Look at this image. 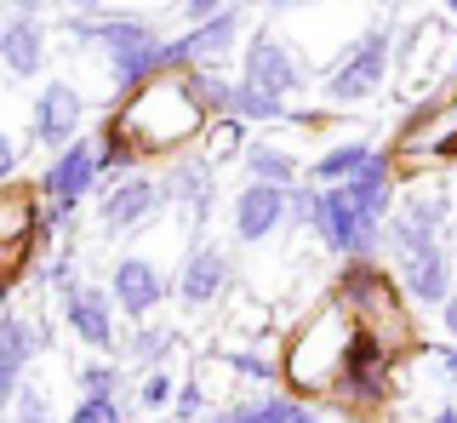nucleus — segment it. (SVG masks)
<instances>
[{"label": "nucleus", "instance_id": "a211bd4d", "mask_svg": "<svg viewBox=\"0 0 457 423\" xmlns=\"http://www.w3.org/2000/svg\"><path fill=\"white\" fill-rule=\"evenodd\" d=\"M63 320H69V332H75L86 349H120L109 286H86V280H80V286H69L63 292Z\"/></svg>", "mask_w": 457, "mask_h": 423}, {"label": "nucleus", "instance_id": "c756f323", "mask_svg": "<svg viewBox=\"0 0 457 423\" xmlns=\"http://www.w3.org/2000/svg\"><path fill=\"white\" fill-rule=\"evenodd\" d=\"M6 423H52V394L40 384H18V401H12Z\"/></svg>", "mask_w": 457, "mask_h": 423}, {"label": "nucleus", "instance_id": "9d476101", "mask_svg": "<svg viewBox=\"0 0 457 423\" xmlns=\"http://www.w3.org/2000/svg\"><path fill=\"white\" fill-rule=\"evenodd\" d=\"M240 29H246V12H240V0H235V6L212 12L206 23L171 35V40H166V63H171V69H218L228 52H235Z\"/></svg>", "mask_w": 457, "mask_h": 423}, {"label": "nucleus", "instance_id": "c03bdc74", "mask_svg": "<svg viewBox=\"0 0 457 423\" xmlns=\"http://www.w3.org/2000/svg\"><path fill=\"white\" fill-rule=\"evenodd\" d=\"M428 423H457V406H452V401L435 406V412H428Z\"/></svg>", "mask_w": 457, "mask_h": 423}, {"label": "nucleus", "instance_id": "ea45409f", "mask_svg": "<svg viewBox=\"0 0 457 423\" xmlns=\"http://www.w3.org/2000/svg\"><path fill=\"white\" fill-rule=\"evenodd\" d=\"M0 6H6V18H40L46 0H0Z\"/></svg>", "mask_w": 457, "mask_h": 423}, {"label": "nucleus", "instance_id": "412c9836", "mask_svg": "<svg viewBox=\"0 0 457 423\" xmlns=\"http://www.w3.org/2000/svg\"><path fill=\"white\" fill-rule=\"evenodd\" d=\"M46 69V23L40 18H6L0 23V75L29 80Z\"/></svg>", "mask_w": 457, "mask_h": 423}, {"label": "nucleus", "instance_id": "f704fd0d", "mask_svg": "<svg viewBox=\"0 0 457 423\" xmlns=\"http://www.w3.org/2000/svg\"><path fill=\"white\" fill-rule=\"evenodd\" d=\"M18 166H23V149L12 132H0V189H12L18 183Z\"/></svg>", "mask_w": 457, "mask_h": 423}, {"label": "nucleus", "instance_id": "9b49d317", "mask_svg": "<svg viewBox=\"0 0 457 423\" xmlns=\"http://www.w3.org/2000/svg\"><path fill=\"white\" fill-rule=\"evenodd\" d=\"M452 63V29L440 18H423L400 35V97H418L428 92V80L446 75Z\"/></svg>", "mask_w": 457, "mask_h": 423}, {"label": "nucleus", "instance_id": "7ed1b4c3", "mask_svg": "<svg viewBox=\"0 0 457 423\" xmlns=\"http://www.w3.org/2000/svg\"><path fill=\"white\" fill-rule=\"evenodd\" d=\"M63 35L75 46H92L104 52L109 63V87L114 92H137L143 80L154 75H178L166 63V35H154L149 18H120V12H104V18H63Z\"/></svg>", "mask_w": 457, "mask_h": 423}, {"label": "nucleus", "instance_id": "7c9ffc66", "mask_svg": "<svg viewBox=\"0 0 457 423\" xmlns=\"http://www.w3.org/2000/svg\"><path fill=\"white\" fill-rule=\"evenodd\" d=\"M171 394H178L171 372H166V366H154V372L137 384V406H143V412H161V406H171Z\"/></svg>", "mask_w": 457, "mask_h": 423}, {"label": "nucleus", "instance_id": "6e6552de", "mask_svg": "<svg viewBox=\"0 0 457 423\" xmlns=\"http://www.w3.org/2000/svg\"><path fill=\"white\" fill-rule=\"evenodd\" d=\"M314 235H320L326 252H337V258H349V263H378L383 258V223L361 218L343 189H314Z\"/></svg>", "mask_w": 457, "mask_h": 423}, {"label": "nucleus", "instance_id": "473e14b6", "mask_svg": "<svg viewBox=\"0 0 457 423\" xmlns=\"http://www.w3.org/2000/svg\"><path fill=\"white\" fill-rule=\"evenodd\" d=\"M40 280H46L52 292H69V286H80V270H75V252H52V263H40Z\"/></svg>", "mask_w": 457, "mask_h": 423}, {"label": "nucleus", "instance_id": "4468645a", "mask_svg": "<svg viewBox=\"0 0 457 423\" xmlns=\"http://www.w3.org/2000/svg\"><path fill=\"white\" fill-rule=\"evenodd\" d=\"M228 275H235V263H228V246L218 241H195L183 252L178 263V280H171V292H178L183 309H212L228 292Z\"/></svg>", "mask_w": 457, "mask_h": 423}, {"label": "nucleus", "instance_id": "c9c22d12", "mask_svg": "<svg viewBox=\"0 0 457 423\" xmlns=\"http://www.w3.org/2000/svg\"><path fill=\"white\" fill-rule=\"evenodd\" d=\"M286 223L314 229V183H297V189H292V218H286Z\"/></svg>", "mask_w": 457, "mask_h": 423}, {"label": "nucleus", "instance_id": "f257e3e1", "mask_svg": "<svg viewBox=\"0 0 457 423\" xmlns=\"http://www.w3.org/2000/svg\"><path fill=\"white\" fill-rule=\"evenodd\" d=\"M206 120L212 115L200 109V97L189 92V80L178 69V75H154L137 92H126L104 126L132 144L137 161H178V154H189L200 144Z\"/></svg>", "mask_w": 457, "mask_h": 423}, {"label": "nucleus", "instance_id": "ddd939ff", "mask_svg": "<svg viewBox=\"0 0 457 423\" xmlns=\"http://www.w3.org/2000/svg\"><path fill=\"white\" fill-rule=\"evenodd\" d=\"M166 206V189L161 178L149 172H132L120 183H109L104 201H97V229L104 235H126V229H143V223H154V212Z\"/></svg>", "mask_w": 457, "mask_h": 423}, {"label": "nucleus", "instance_id": "1a4fd4ad", "mask_svg": "<svg viewBox=\"0 0 457 423\" xmlns=\"http://www.w3.org/2000/svg\"><path fill=\"white\" fill-rule=\"evenodd\" d=\"M240 80H246V87H257V92H269V97H280V104H292V97L309 87V63L297 58L292 40H280L275 29H263V35L246 40Z\"/></svg>", "mask_w": 457, "mask_h": 423}, {"label": "nucleus", "instance_id": "72a5a7b5", "mask_svg": "<svg viewBox=\"0 0 457 423\" xmlns=\"http://www.w3.org/2000/svg\"><path fill=\"white\" fill-rule=\"evenodd\" d=\"M69 423H126V406L120 401H80Z\"/></svg>", "mask_w": 457, "mask_h": 423}, {"label": "nucleus", "instance_id": "bb28decb", "mask_svg": "<svg viewBox=\"0 0 457 423\" xmlns=\"http://www.w3.org/2000/svg\"><path fill=\"white\" fill-rule=\"evenodd\" d=\"M171 344H178V337H171V327H149V320H137L132 337H126L120 349H126V361H132V366H149V372H154V366L171 355Z\"/></svg>", "mask_w": 457, "mask_h": 423}, {"label": "nucleus", "instance_id": "b1692460", "mask_svg": "<svg viewBox=\"0 0 457 423\" xmlns=\"http://www.w3.org/2000/svg\"><path fill=\"white\" fill-rule=\"evenodd\" d=\"M378 154V144H366V137H349V144H332L320 149V161L309 166V183L314 189H343L354 172H366V161Z\"/></svg>", "mask_w": 457, "mask_h": 423}, {"label": "nucleus", "instance_id": "09e8293b", "mask_svg": "<svg viewBox=\"0 0 457 423\" xmlns=\"http://www.w3.org/2000/svg\"><path fill=\"white\" fill-rule=\"evenodd\" d=\"M440 6H446V12H452V18H457V0H440Z\"/></svg>", "mask_w": 457, "mask_h": 423}, {"label": "nucleus", "instance_id": "f8f14e48", "mask_svg": "<svg viewBox=\"0 0 457 423\" xmlns=\"http://www.w3.org/2000/svg\"><path fill=\"white\" fill-rule=\"evenodd\" d=\"M292 218V189H269V183H246V189L228 201V229L240 246H263L275 241Z\"/></svg>", "mask_w": 457, "mask_h": 423}, {"label": "nucleus", "instance_id": "0eeeda50", "mask_svg": "<svg viewBox=\"0 0 457 423\" xmlns=\"http://www.w3.org/2000/svg\"><path fill=\"white\" fill-rule=\"evenodd\" d=\"M452 229V195L446 189H406L395 195V212L383 218V252L406 258L423 246H446Z\"/></svg>", "mask_w": 457, "mask_h": 423}, {"label": "nucleus", "instance_id": "4be33fe9", "mask_svg": "<svg viewBox=\"0 0 457 423\" xmlns=\"http://www.w3.org/2000/svg\"><path fill=\"white\" fill-rule=\"evenodd\" d=\"M343 195H349V206L361 212V218L371 223H383L395 212V195H400V178H395V166H389V154H371L366 161V172H354L349 183H343Z\"/></svg>", "mask_w": 457, "mask_h": 423}, {"label": "nucleus", "instance_id": "a19ab883", "mask_svg": "<svg viewBox=\"0 0 457 423\" xmlns=\"http://www.w3.org/2000/svg\"><path fill=\"white\" fill-rule=\"evenodd\" d=\"M69 18H104V0H63Z\"/></svg>", "mask_w": 457, "mask_h": 423}, {"label": "nucleus", "instance_id": "e433bc0d", "mask_svg": "<svg viewBox=\"0 0 457 423\" xmlns=\"http://www.w3.org/2000/svg\"><path fill=\"white\" fill-rule=\"evenodd\" d=\"M223 6H235V0H183V18H189V23H206L212 12H223Z\"/></svg>", "mask_w": 457, "mask_h": 423}, {"label": "nucleus", "instance_id": "a878e982", "mask_svg": "<svg viewBox=\"0 0 457 423\" xmlns=\"http://www.w3.org/2000/svg\"><path fill=\"white\" fill-rule=\"evenodd\" d=\"M240 149H246V120H206V132H200V144H195V154L206 166L235 161Z\"/></svg>", "mask_w": 457, "mask_h": 423}, {"label": "nucleus", "instance_id": "58836bf2", "mask_svg": "<svg viewBox=\"0 0 457 423\" xmlns=\"http://www.w3.org/2000/svg\"><path fill=\"white\" fill-rule=\"evenodd\" d=\"M435 372L446 377V384H457V344L452 349H435Z\"/></svg>", "mask_w": 457, "mask_h": 423}, {"label": "nucleus", "instance_id": "f3484780", "mask_svg": "<svg viewBox=\"0 0 457 423\" xmlns=\"http://www.w3.org/2000/svg\"><path fill=\"white\" fill-rule=\"evenodd\" d=\"M171 280L154 258H143V252H126V258H114V275H109V298L114 309H126L132 320H149L154 309L166 303Z\"/></svg>", "mask_w": 457, "mask_h": 423}, {"label": "nucleus", "instance_id": "6ab92c4d", "mask_svg": "<svg viewBox=\"0 0 457 423\" xmlns=\"http://www.w3.org/2000/svg\"><path fill=\"white\" fill-rule=\"evenodd\" d=\"M400 292H406L411 309L446 303V298H452V252H446V246L406 252V258H400Z\"/></svg>", "mask_w": 457, "mask_h": 423}, {"label": "nucleus", "instance_id": "4c0bfd02", "mask_svg": "<svg viewBox=\"0 0 457 423\" xmlns=\"http://www.w3.org/2000/svg\"><path fill=\"white\" fill-rule=\"evenodd\" d=\"M18 384H23V377H18V372H6V366H0V418L12 412V401H18Z\"/></svg>", "mask_w": 457, "mask_h": 423}, {"label": "nucleus", "instance_id": "2eb2a0df", "mask_svg": "<svg viewBox=\"0 0 457 423\" xmlns=\"http://www.w3.org/2000/svg\"><path fill=\"white\" fill-rule=\"evenodd\" d=\"M86 126V97L69 87V80H46V92L35 97V109H29V137H35L40 149H69L80 137Z\"/></svg>", "mask_w": 457, "mask_h": 423}, {"label": "nucleus", "instance_id": "39448f33", "mask_svg": "<svg viewBox=\"0 0 457 423\" xmlns=\"http://www.w3.org/2000/svg\"><path fill=\"white\" fill-rule=\"evenodd\" d=\"M389 63H395V23H371V29L326 69L320 97L326 104H371V97L389 92V75H395Z\"/></svg>", "mask_w": 457, "mask_h": 423}, {"label": "nucleus", "instance_id": "cd10ccee", "mask_svg": "<svg viewBox=\"0 0 457 423\" xmlns=\"http://www.w3.org/2000/svg\"><path fill=\"white\" fill-rule=\"evenodd\" d=\"M235 120H269V126H286L292 120V104H280V97H269V92H257V87H246L240 80L235 87Z\"/></svg>", "mask_w": 457, "mask_h": 423}, {"label": "nucleus", "instance_id": "393cba45", "mask_svg": "<svg viewBox=\"0 0 457 423\" xmlns=\"http://www.w3.org/2000/svg\"><path fill=\"white\" fill-rule=\"evenodd\" d=\"M218 366H228V372L246 377V384H275L280 377V355H269L263 344H223Z\"/></svg>", "mask_w": 457, "mask_h": 423}, {"label": "nucleus", "instance_id": "dca6fc26", "mask_svg": "<svg viewBox=\"0 0 457 423\" xmlns=\"http://www.w3.org/2000/svg\"><path fill=\"white\" fill-rule=\"evenodd\" d=\"M92 189H97V132H92V137L80 132L69 149H57L52 161H46V172H40L35 195H40V201H69V206H80Z\"/></svg>", "mask_w": 457, "mask_h": 423}, {"label": "nucleus", "instance_id": "5701e85b", "mask_svg": "<svg viewBox=\"0 0 457 423\" xmlns=\"http://www.w3.org/2000/svg\"><path fill=\"white\" fill-rule=\"evenodd\" d=\"M240 166H246V183H269V189H297V178H303L297 149L292 144H275V137L246 144V149H240Z\"/></svg>", "mask_w": 457, "mask_h": 423}, {"label": "nucleus", "instance_id": "c85d7f7f", "mask_svg": "<svg viewBox=\"0 0 457 423\" xmlns=\"http://www.w3.org/2000/svg\"><path fill=\"white\" fill-rule=\"evenodd\" d=\"M114 394H120V366L86 361L80 366V401H114Z\"/></svg>", "mask_w": 457, "mask_h": 423}, {"label": "nucleus", "instance_id": "a18cd8bd", "mask_svg": "<svg viewBox=\"0 0 457 423\" xmlns=\"http://www.w3.org/2000/svg\"><path fill=\"white\" fill-rule=\"evenodd\" d=\"M269 12H286V6H303V0H263Z\"/></svg>", "mask_w": 457, "mask_h": 423}, {"label": "nucleus", "instance_id": "423d86ee", "mask_svg": "<svg viewBox=\"0 0 457 423\" xmlns=\"http://www.w3.org/2000/svg\"><path fill=\"white\" fill-rule=\"evenodd\" d=\"M395 372H400V349H389L378 332H354L349 361H343V377L332 389V401H343L349 412H383L395 401Z\"/></svg>", "mask_w": 457, "mask_h": 423}, {"label": "nucleus", "instance_id": "49530a36", "mask_svg": "<svg viewBox=\"0 0 457 423\" xmlns=\"http://www.w3.org/2000/svg\"><path fill=\"white\" fill-rule=\"evenodd\" d=\"M446 75H452V92H457V46H452V63H446Z\"/></svg>", "mask_w": 457, "mask_h": 423}, {"label": "nucleus", "instance_id": "37998d69", "mask_svg": "<svg viewBox=\"0 0 457 423\" xmlns=\"http://www.w3.org/2000/svg\"><path fill=\"white\" fill-rule=\"evenodd\" d=\"M440 327H446V337L457 344V298H446V303H440Z\"/></svg>", "mask_w": 457, "mask_h": 423}, {"label": "nucleus", "instance_id": "de8ad7c7", "mask_svg": "<svg viewBox=\"0 0 457 423\" xmlns=\"http://www.w3.org/2000/svg\"><path fill=\"white\" fill-rule=\"evenodd\" d=\"M378 6H411V0H378Z\"/></svg>", "mask_w": 457, "mask_h": 423}, {"label": "nucleus", "instance_id": "aec40b11", "mask_svg": "<svg viewBox=\"0 0 457 423\" xmlns=\"http://www.w3.org/2000/svg\"><path fill=\"white\" fill-rule=\"evenodd\" d=\"M161 189H166V201H178V206L189 212L195 223H206V212H212V195H218V166H206L200 154H178V161L166 166Z\"/></svg>", "mask_w": 457, "mask_h": 423}, {"label": "nucleus", "instance_id": "2f4dec72", "mask_svg": "<svg viewBox=\"0 0 457 423\" xmlns=\"http://www.w3.org/2000/svg\"><path fill=\"white\" fill-rule=\"evenodd\" d=\"M171 418H178V423H200V418H206V384H200V377L178 384V394H171Z\"/></svg>", "mask_w": 457, "mask_h": 423}, {"label": "nucleus", "instance_id": "f03ea898", "mask_svg": "<svg viewBox=\"0 0 457 423\" xmlns=\"http://www.w3.org/2000/svg\"><path fill=\"white\" fill-rule=\"evenodd\" d=\"M354 315L337 298H326L320 309H309L292 327V337L280 344V384L292 389V401H309V394H332L343 377V361H349L354 344Z\"/></svg>", "mask_w": 457, "mask_h": 423}, {"label": "nucleus", "instance_id": "20e7f679", "mask_svg": "<svg viewBox=\"0 0 457 423\" xmlns=\"http://www.w3.org/2000/svg\"><path fill=\"white\" fill-rule=\"evenodd\" d=\"M332 298L354 315V327L378 332L389 349H418V332H411V303L406 292H400V280L383 270V263H343Z\"/></svg>", "mask_w": 457, "mask_h": 423}, {"label": "nucleus", "instance_id": "79ce46f5", "mask_svg": "<svg viewBox=\"0 0 457 423\" xmlns=\"http://www.w3.org/2000/svg\"><path fill=\"white\" fill-rule=\"evenodd\" d=\"M286 423H326V418H320V406L297 401V406H292V418H286Z\"/></svg>", "mask_w": 457, "mask_h": 423}]
</instances>
